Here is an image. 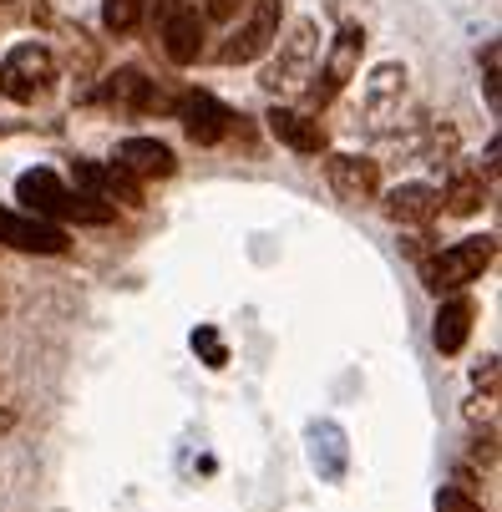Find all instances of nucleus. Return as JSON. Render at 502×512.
<instances>
[{"label": "nucleus", "instance_id": "412c9836", "mask_svg": "<svg viewBox=\"0 0 502 512\" xmlns=\"http://www.w3.org/2000/svg\"><path fill=\"white\" fill-rule=\"evenodd\" d=\"M497 61H502V46L487 41V51H482V87H487V107L492 112L502 107V71H497Z\"/></svg>", "mask_w": 502, "mask_h": 512}, {"label": "nucleus", "instance_id": "4be33fe9", "mask_svg": "<svg viewBox=\"0 0 502 512\" xmlns=\"http://www.w3.org/2000/svg\"><path fill=\"white\" fill-rule=\"evenodd\" d=\"M437 512H482V502L467 487H442L437 492Z\"/></svg>", "mask_w": 502, "mask_h": 512}, {"label": "nucleus", "instance_id": "9d476101", "mask_svg": "<svg viewBox=\"0 0 502 512\" xmlns=\"http://www.w3.org/2000/svg\"><path fill=\"white\" fill-rule=\"evenodd\" d=\"M325 178L335 188L340 203H355L366 208L381 198V163L376 158H361V153H325Z\"/></svg>", "mask_w": 502, "mask_h": 512}, {"label": "nucleus", "instance_id": "423d86ee", "mask_svg": "<svg viewBox=\"0 0 502 512\" xmlns=\"http://www.w3.org/2000/svg\"><path fill=\"white\" fill-rule=\"evenodd\" d=\"M279 26H284V0H249V6L234 16L229 41L219 46V61H224V66H244V61L269 56Z\"/></svg>", "mask_w": 502, "mask_h": 512}, {"label": "nucleus", "instance_id": "6e6552de", "mask_svg": "<svg viewBox=\"0 0 502 512\" xmlns=\"http://www.w3.org/2000/svg\"><path fill=\"white\" fill-rule=\"evenodd\" d=\"M178 122H183L193 148H219V142L239 127L234 107H224L213 92H183L178 97Z\"/></svg>", "mask_w": 502, "mask_h": 512}, {"label": "nucleus", "instance_id": "f8f14e48", "mask_svg": "<svg viewBox=\"0 0 502 512\" xmlns=\"http://www.w3.org/2000/svg\"><path fill=\"white\" fill-rule=\"evenodd\" d=\"M264 127H269V137H274V142H284V148L300 153V158H320V153L330 148L325 127H320L310 112H300V107H284V102H274V107L264 112Z\"/></svg>", "mask_w": 502, "mask_h": 512}, {"label": "nucleus", "instance_id": "ddd939ff", "mask_svg": "<svg viewBox=\"0 0 502 512\" xmlns=\"http://www.w3.org/2000/svg\"><path fill=\"white\" fill-rule=\"evenodd\" d=\"M97 97H102V107H112V112H127V117H148V112H158V107H163V92H158V82H148L137 66H122V71H112V77L97 87Z\"/></svg>", "mask_w": 502, "mask_h": 512}, {"label": "nucleus", "instance_id": "a211bd4d", "mask_svg": "<svg viewBox=\"0 0 502 512\" xmlns=\"http://www.w3.org/2000/svg\"><path fill=\"white\" fill-rule=\"evenodd\" d=\"M401 97H406V66L401 61H386L371 71V87H366V107L371 117H386L391 107L401 112Z\"/></svg>", "mask_w": 502, "mask_h": 512}, {"label": "nucleus", "instance_id": "4468645a", "mask_svg": "<svg viewBox=\"0 0 502 512\" xmlns=\"http://www.w3.org/2000/svg\"><path fill=\"white\" fill-rule=\"evenodd\" d=\"M437 213H442V188L432 183H401L386 193V218L401 229H426L437 224Z\"/></svg>", "mask_w": 502, "mask_h": 512}, {"label": "nucleus", "instance_id": "aec40b11", "mask_svg": "<svg viewBox=\"0 0 502 512\" xmlns=\"http://www.w3.org/2000/svg\"><path fill=\"white\" fill-rule=\"evenodd\" d=\"M193 350L208 360V371H224V365H229V350H224V340H219V330H213V325H198L193 330Z\"/></svg>", "mask_w": 502, "mask_h": 512}, {"label": "nucleus", "instance_id": "5701e85b", "mask_svg": "<svg viewBox=\"0 0 502 512\" xmlns=\"http://www.w3.org/2000/svg\"><path fill=\"white\" fill-rule=\"evenodd\" d=\"M249 0H203V21H234Z\"/></svg>", "mask_w": 502, "mask_h": 512}, {"label": "nucleus", "instance_id": "f03ea898", "mask_svg": "<svg viewBox=\"0 0 502 512\" xmlns=\"http://www.w3.org/2000/svg\"><path fill=\"white\" fill-rule=\"evenodd\" d=\"M274 56L264 61L259 71V87L279 102V97H300L315 77V61H320V21L315 16H300L284 36H274L269 46Z\"/></svg>", "mask_w": 502, "mask_h": 512}, {"label": "nucleus", "instance_id": "2eb2a0df", "mask_svg": "<svg viewBox=\"0 0 502 512\" xmlns=\"http://www.w3.org/2000/svg\"><path fill=\"white\" fill-rule=\"evenodd\" d=\"M112 163L127 168L137 183H142V178H173V173H178L173 148H168V142H158V137H122Z\"/></svg>", "mask_w": 502, "mask_h": 512}, {"label": "nucleus", "instance_id": "39448f33", "mask_svg": "<svg viewBox=\"0 0 502 512\" xmlns=\"http://www.w3.org/2000/svg\"><path fill=\"white\" fill-rule=\"evenodd\" d=\"M497 259V239L492 234H472V239H457L447 244L437 259H421V279L426 289H437V295H452V289H467L472 279H482Z\"/></svg>", "mask_w": 502, "mask_h": 512}, {"label": "nucleus", "instance_id": "0eeeda50", "mask_svg": "<svg viewBox=\"0 0 502 512\" xmlns=\"http://www.w3.org/2000/svg\"><path fill=\"white\" fill-rule=\"evenodd\" d=\"M0 249H16V254H66L71 239L61 224H46L36 213H21V208H0Z\"/></svg>", "mask_w": 502, "mask_h": 512}, {"label": "nucleus", "instance_id": "393cba45", "mask_svg": "<svg viewBox=\"0 0 502 512\" xmlns=\"http://www.w3.org/2000/svg\"><path fill=\"white\" fill-rule=\"evenodd\" d=\"M11 426H16V416H11V411H0V431H11Z\"/></svg>", "mask_w": 502, "mask_h": 512}, {"label": "nucleus", "instance_id": "1a4fd4ad", "mask_svg": "<svg viewBox=\"0 0 502 512\" xmlns=\"http://www.w3.org/2000/svg\"><path fill=\"white\" fill-rule=\"evenodd\" d=\"M158 26H163V56L173 66H193L203 56V36L208 21L193 0H173V6H158Z\"/></svg>", "mask_w": 502, "mask_h": 512}, {"label": "nucleus", "instance_id": "6ab92c4d", "mask_svg": "<svg viewBox=\"0 0 502 512\" xmlns=\"http://www.w3.org/2000/svg\"><path fill=\"white\" fill-rule=\"evenodd\" d=\"M142 11H148V0H102V26L112 36H132L142 26Z\"/></svg>", "mask_w": 502, "mask_h": 512}, {"label": "nucleus", "instance_id": "20e7f679", "mask_svg": "<svg viewBox=\"0 0 502 512\" xmlns=\"http://www.w3.org/2000/svg\"><path fill=\"white\" fill-rule=\"evenodd\" d=\"M361 56H366V31L355 26V21H345V26L335 31L325 61H320V77H310V87L300 92L305 107H310V112H325V107L355 82V71H361Z\"/></svg>", "mask_w": 502, "mask_h": 512}, {"label": "nucleus", "instance_id": "f3484780", "mask_svg": "<svg viewBox=\"0 0 502 512\" xmlns=\"http://www.w3.org/2000/svg\"><path fill=\"white\" fill-rule=\"evenodd\" d=\"M492 193V178L482 168H467V163H447V188H442V203L447 213L457 218H472L482 208V198Z\"/></svg>", "mask_w": 502, "mask_h": 512}, {"label": "nucleus", "instance_id": "f257e3e1", "mask_svg": "<svg viewBox=\"0 0 502 512\" xmlns=\"http://www.w3.org/2000/svg\"><path fill=\"white\" fill-rule=\"evenodd\" d=\"M16 203H26V213L46 218V224H87V229H102V224H112V218H117L112 203H102L92 193H77L51 168H26L16 178Z\"/></svg>", "mask_w": 502, "mask_h": 512}, {"label": "nucleus", "instance_id": "b1692460", "mask_svg": "<svg viewBox=\"0 0 502 512\" xmlns=\"http://www.w3.org/2000/svg\"><path fill=\"white\" fill-rule=\"evenodd\" d=\"M472 381H477V386H487V396H497V355H487V360L477 365Z\"/></svg>", "mask_w": 502, "mask_h": 512}, {"label": "nucleus", "instance_id": "dca6fc26", "mask_svg": "<svg viewBox=\"0 0 502 512\" xmlns=\"http://www.w3.org/2000/svg\"><path fill=\"white\" fill-rule=\"evenodd\" d=\"M472 325H477V300L462 295V289H452V295L442 300L437 320H432V340L442 355H457L467 340H472Z\"/></svg>", "mask_w": 502, "mask_h": 512}, {"label": "nucleus", "instance_id": "7ed1b4c3", "mask_svg": "<svg viewBox=\"0 0 502 512\" xmlns=\"http://www.w3.org/2000/svg\"><path fill=\"white\" fill-rule=\"evenodd\" d=\"M56 51L41 46V41H21L6 51V61H0V97H11L21 107H36L51 97L56 87Z\"/></svg>", "mask_w": 502, "mask_h": 512}, {"label": "nucleus", "instance_id": "9b49d317", "mask_svg": "<svg viewBox=\"0 0 502 512\" xmlns=\"http://www.w3.org/2000/svg\"><path fill=\"white\" fill-rule=\"evenodd\" d=\"M71 188L77 193H92V198H102V203H127V208H142V183L127 173V168H117V163H97V158H77L71 163Z\"/></svg>", "mask_w": 502, "mask_h": 512}]
</instances>
